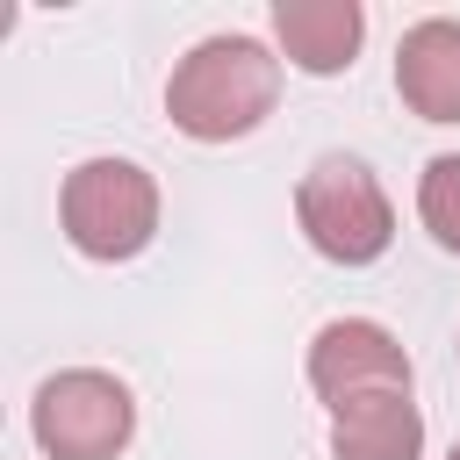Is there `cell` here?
<instances>
[{"label": "cell", "mask_w": 460, "mask_h": 460, "mask_svg": "<svg viewBox=\"0 0 460 460\" xmlns=\"http://www.w3.org/2000/svg\"><path fill=\"white\" fill-rule=\"evenodd\" d=\"M417 216H424V230H431L446 252H460V151H438V158L424 165V180H417Z\"/></svg>", "instance_id": "9c48e42d"}, {"label": "cell", "mask_w": 460, "mask_h": 460, "mask_svg": "<svg viewBox=\"0 0 460 460\" xmlns=\"http://www.w3.org/2000/svg\"><path fill=\"white\" fill-rule=\"evenodd\" d=\"M295 216H302V237L323 259H338V266H374L388 252V237H395V208H388L381 180L359 158H345V151H323L302 172Z\"/></svg>", "instance_id": "3957f363"}, {"label": "cell", "mask_w": 460, "mask_h": 460, "mask_svg": "<svg viewBox=\"0 0 460 460\" xmlns=\"http://www.w3.org/2000/svg\"><path fill=\"white\" fill-rule=\"evenodd\" d=\"M29 424H36V446L50 460H115L129 446V431H137V402H129V388L115 374L65 367V374H50L36 388Z\"/></svg>", "instance_id": "277c9868"}, {"label": "cell", "mask_w": 460, "mask_h": 460, "mask_svg": "<svg viewBox=\"0 0 460 460\" xmlns=\"http://www.w3.org/2000/svg\"><path fill=\"white\" fill-rule=\"evenodd\" d=\"M446 460H460V446H453V453H446Z\"/></svg>", "instance_id": "30bf717a"}, {"label": "cell", "mask_w": 460, "mask_h": 460, "mask_svg": "<svg viewBox=\"0 0 460 460\" xmlns=\"http://www.w3.org/2000/svg\"><path fill=\"white\" fill-rule=\"evenodd\" d=\"M331 453L338 460H417L424 453V410L410 402V388L352 395L331 410Z\"/></svg>", "instance_id": "ba28073f"}, {"label": "cell", "mask_w": 460, "mask_h": 460, "mask_svg": "<svg viewBox=\"0 0 460 460\" xmlns=\"http://www.w3.org/2000/svg\"><path fill=\"white\" fill-rule=\"evenodd\" d=\"M280 101V58L259 36H201L172 79H165V115L194 144H230L252 137Z\"/></svg>", "instance_id": "6da1fadb"}, {"label": "cell", "mask_w": 460, "mask_h": 460, "mask_svg": "<svg viewBox=\"0 0 460 460\" xmlns=\"http://www.w3.org/2000/svg\"><path fill=\"white\" fill-rule=\"evenodd\" d=\"M58 223H65L72 252H86L101 266L137 259L158 237V180L137 158H86L58 187Z\"/></svg>", "instance_id": "7a4b0ae2"}, {"label": "cell", "mask_w": 460, "mask_h": 460, "mask_svg": "<svg viewBox=\"0 0 460 460\" xmlns=\"http://www.w3.org/2000/svg\"><path fill=\"white\" fill-rule=\"evenodd\" d=\"M395 93L424 122H460V22H410L395 43Z\"/></svg>", "instance_id": "8992f818"}, {"label": "cell", "mask_w": 460, "mask_h": 460, "mask_svg": "<svg viewBox=\"0 0 460 460\" xmlns=\"http://www.w3.org/2000/svg\"><path fill=\"white\" fill-rule=\"evenodd\" d=\"M273 36L295 72L331 79L352 65V50L367 36V7L359 0H273Z\"/></svg>", "instance_id": "52a82bcc"}, {"label": "cell", "mask_w": 460, "mask_h": 460, "mask_svg": "<svg viewBox=\"0 0 460 460\" xmlns=\"http://www.w3.org/2000/svg\"><path fill=\"white\" fill-rule=\"evenodd\" d=\"M309 388L338 410L352 395H381V388H410V352L395 345L388 323L374 316H338L309 338Z\"/></svg>", "instance_id": "5b68a950"}]
</instances>
